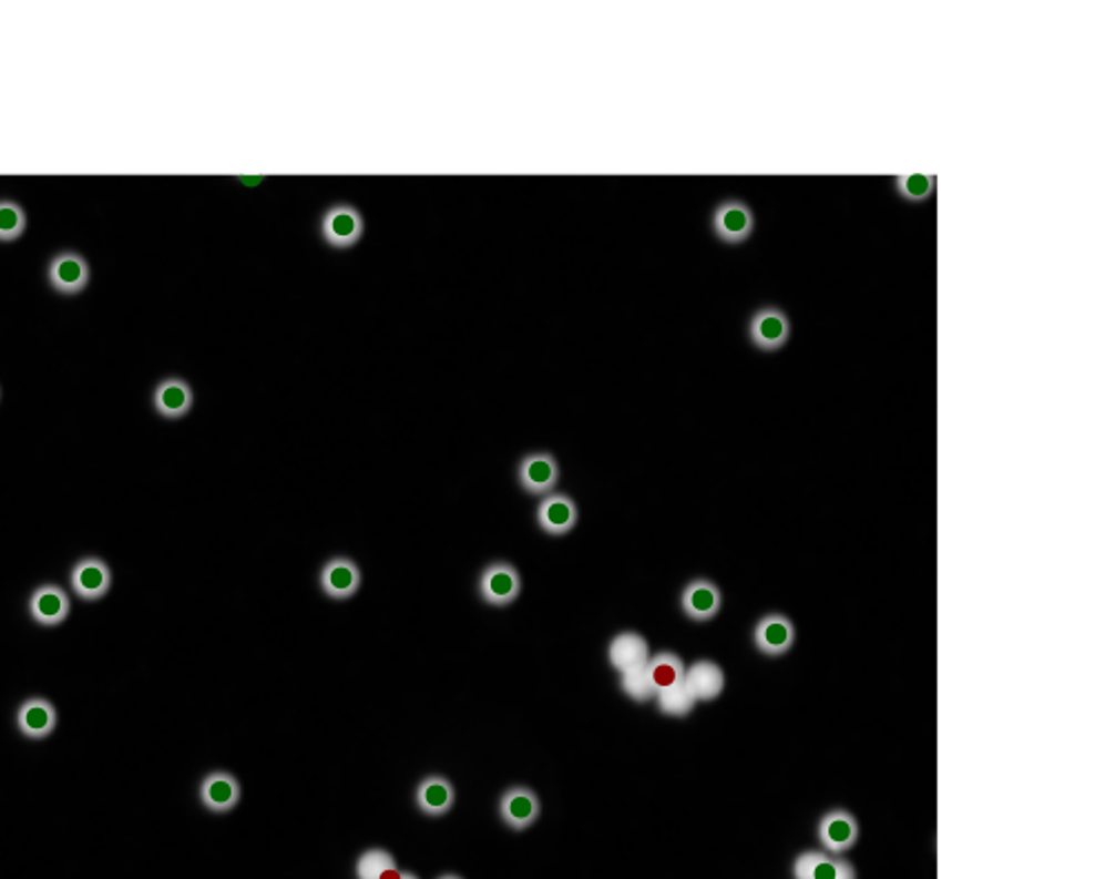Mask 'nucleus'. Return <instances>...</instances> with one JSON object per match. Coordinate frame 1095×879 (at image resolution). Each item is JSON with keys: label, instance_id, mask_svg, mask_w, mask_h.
<instances>
[{"label": "nucleus", "instance_id": "nucleus-13", "mask_svg": "<svg viewBox=\"0 0 1095 879\" xmlns=\"http://www.w3.org/2000/svg\"><path fill=\"white\" fill-rule=\"evenodd\" d=\"M243 797V786L238 777L229 770H212L201 779L198 799L201 804L216 815L232 812Z\"/></svg>", "mask_w": 1095, "mask_h": 879}, {"label": "nucleus", "instance_id": "nucleus-5", "mask_svg": "<svg viewBox=\"0 0 1095 879\" xmlns=\"http://www.w3.org/2000/svg\"><path fill=\"white\" fill-rule=\"evenodd\" d=\"M48 283L61 296H79L92 283V267L79 252H61L48 265Z\"/></svg>", "mask_w": 1095, "mask_h": 879}, {"label": "nucleus", "instance_id": "nucleus-18", "mask_svg": "<svg viewBox=\"0 0 1095 879\" xmlns=\"http://www.w3.org/2000/svg\"><path fill=\"white\" fill-rule=\"evenodd\" d=\"M59 711L48 697H30L17 711V728L28 739H45L57 730Z\"/></svg>", "mask_w": 1095, "mask_h": 879}, {"label": "nucleus", "instance_id": "nucleus-10", "mask_svg": "<svg viewBox=\"0 0 1095 879\" xmlns=\"http://www.w3.org/2000/svg\"><path fill=\"white\" fill-rule=\"evenodd\" d=\"M318 584L329 600L347 602L360 591L362 571L351 558L336 555L323 564L318 573Z\"/></svg>", "mask_w": 1095, "mask_h": 879}, {"label": "nucleus", "instance_id": "nucleus-17", "mask_svg": "<svg viewBox=\"0 0 1095 879\" xmlns=\"http://www.w3.org/2000/svg\"><path fill=\"white\" fill-rule=\"evenodd\" d=\"M194 389L185 378H163L152 396L154 411L165 420H183L194 409Z\"/></svg>", "mask_w": 1095, "mask_h": 879}, {"label": "nucleus", "instance_id": "nucleus-22", "mask_svg": "<svg viewBox=\"0 0 1095 879\" xmlns=\"http://www.w3.org/2000/svg\"><path fill=\"white\" fill-rule=\"evenodd\" d=\"M645 668H647V673H649L656 691H663V688L683 684L685 671H687L685 662L676 653H672V651H661V653L652 655Z\"/></svg>", "mask_w": 1095, "mask_h": 879}, {"label": "nucleus", "instance_id": "nucleus-12", "mask_svg": "<svg viewBox=\"0 0 1095 879\" xmlns=\"http://www.w3.org/2000/svg\"><path fill=\"white\" fill-rule=\"evenodd\" d=\"M860 837V826L853 812L845 808L827 810L818 821V841L825 852L845 855L849 852Z\"/></svg>", "mask_w": 1095, "mask_h": 879}, {"label": "nucleus", "instance_id": "nucleus-3", "mask_svg": "<svg viewBox=\"0 0 1095 879\" xmlns=\"http://www.w3.org/2000/svg\"><path fill=\"white\" fill-rule=\"evenodd\" d=\"M475 591L484 604L495 606V609H504L520 597L522 575L515 569V564L504 562V560H495V562H489L480 571L478 582H475Z\"/></svg>", "mask_w": 1095, "mask_h": 879}, {"label": "nucleus", "instance_id": "nucleus-1", "mask_svg": "<svg viewBox=\"0 0 1095 879\" xmlns=\"http://www.w3.org/2000/svg\"><path fill=\"white\" fill-rule=\"evenodd\" d=\"M320 241L334 252L354 249L367 234V221L354 203H331L318 221Z\"/></svg>", "mask_w": 1095, "mask_h": 879}, {"label": "nucleus", "instance_id": "nucleus-8", "mask_svg": "<svg viewBox=\"0 0 1095 879\" xmlns=\"http://www.w3.org/2000/svg\"><path fill=\"white\" fill-rule=\"evenodd\" d=\"M712 229L725 245H743L756 229L754 212L743 201H723L712 214Z\"/></svg>", "mask_w": 1095, "mask_h": 879}, {"label": "nucleus", "instance_id": "nucleus-24", "mask_svg": "<svg viewBox=\"0 0 1095 879\" xmlns=\"http://www.w3.org/2000/svg\"><path fill=\"white\" fill-rule=\"evenodd\" d=\"M896 192H898V196L902 201H907L911 205L927 203L933 196V192H935V176L933 174H924V172L902 174L896 181Z\"/></svg>", "mask_w": 1095, "mask_h": 879}, {"label": "nucleus", "instance_id": "nucleus-23", "mask_svg": "<svg viewBox=\"0 0 1095 879\" xmlns=\"http://www.w3.org/2000/svg\"><path fill=\"white\" fill-rule=\"evenodd\" d=\"M396 870V857L387 848H367L356 859V879H389Z\"/></svg>", "mask_w": 1095, "mask_h": 879}, {"label": "nucleus", "instance_id": "nucleus-21", "mask_svg": "<svg viewBox=\"0 0 1095 879\" xmlns=\"http://www.w3.org/2000/svg\"><path fill=\"white\" fill-rule=\"evenodd\" d=\"M607 657H610V664H612L614 671L625 673V671H632V668L647 666L652 653H649L647 640L641 633L625 631V633H618L610 642Z\"/></svg>", "mask_w": 1095, "mask_h": 879}, {"label": "nucleus", "instance_id": "nucleus-9", "mask_svg": "<svg viewBox=\"0 0 1095 879\" xmlns=\"http://www.w3.org/2000/svg\"><path fill=\"white\" fill-rule=\"evenodd\" d=\"M791 879H858V872L842 855L805 850L791 861Z\"/></svg>", "mask_w": 1095, "mask_h": 879}, {"label": "nucleus", "instance_id": "nucleus-25", "mask_svg": "<svg viewBox=\"0 0 1095 879\" xmlns=\"http://www.w3.org/2000/svg\"><path fill=\"white\" fill-rule=\"evenodd\" d=\"M656 702H658V711L667 717H687L694 713V708L698 704L692 697V693L685 688V684H676V686L658 691Z\"/></svg>", "mask_w": 1095, "mask_h": 879}, {"label": "nucleus", "instance_id": "nucleus-11", "mask_svg": "<svg viewBox=\"0 0 1095 879\" xmlns=\"http://www.w3.org/2000/svg\"><path fill=\"white\" fill-rule=\"evenodd\" d=\"M798 631L791 617L785 613L763 615L754 626V646L758 653L767 657H782L796 644Z\"/></svg>", "mask_w": 1095, "mask_h": 879}, {"label": "nucleus", "instance_id": "nucleus-27", "mask_svg": "<svg viewBox=\"0 0 1095 879\" xmlns=\"http://www.w3.org/2000/svg\"><path fill=\"white\" fill-rule=\"evenodd\" d=\"M621 688H623V693H625L630 699L641 702V704H645V702L654 699V697H656V693H658L645 666H641V668H632V671L621 673Z\"/></svg>", "mask_w": 1095, "mask_h": 879}, {"label": "nucleus", "instance_id": "nucleus-16", "mask_svg": "<svg viewBox=\"0 0 1095 879\" xmlns=\"http://www.w3.org/2000/svg\"><path fill=\"white\" fill-rule=\"evenodd\" d=\"M723 606L720 586L712 580H692L680 593V609L692 622H712Z\"/></svg>", "mask_w": 1095, "mask_h": 879}, {"label": "nucleus", "instance_id": "nucleus-4", "mask_svg": "<svg viewBox=\"0 0 1095 879\" xmlns=\"http://www.w3.org/2000/svg\"><path fill=\"white\" fill-rule=\"evenodd\" d=\"M581 520V509L579 502L565 493V491H554L550 495L540 498L535 507V524L542 533L563 538L570 535Z\"/></svg>", "mask_w": 1095, "mask_h": 879}, {"label": "nucleus", "instance_id": "nucleus-19", "mask_svg": "<svg viewBox=\"0 0 1095 879\" xmlns=\"http://www.w3.org/2000/svg\"><path fill=\"white\" fill-rule=\"evenodd\" d=\"M413 804L427 817H444L456 806V786L444 775H424L413 790Z\"/></svg>", "mask_w": 1095, "mask_h": 879}, {"label": "nucleus", "instance_id": "nucleus-29", "mask_svg": "<svg viewBox=\"0 0 1095 879\" xmlns=\"http://www.w3.org/2000/svg\"><path fill=\"white\" fill-rule=\"evenodd\" d=\"M436 879H464V877H462V875H458V872H444V875H440V877H436Z\"/></svg>", "mask_w": 1095, "mask_h": 879}, {"label": "nucleus", "instance_id": "nucleus-28", "mask_svg": "<svg viewBox=\"0 0 1095 879\" xmlns=\"http://www.w3.org/2000/svg\"><path fill=\"white\" fill-rule=\"evenodd\" d=\"M389 879H420V877L416 872H411V870H396Z\"/></svg>", "mask_w": 1095, "mask_h": 879}, {"label": "nucleus", "instance_id": "nucleus-20", "mask_svg": "<svg viewBox=\"0 0 1095 879\" xmlns=\"http://www.w3.org/2000/svg\"><path fill=\"white\" fill-rule=\"evenodd\" d=\"M683 684L696 702H712L723 695L727 686V677L720 664L712 660H700L685 671Z\"/></svg>", "mask_w": 1095, "mask_h": 879}, {"label": "nucleus", "instance_id": "nucleus-2", "mask_svg": "<svg viewBox=\"0 0 1095 879\" xmlns=\"http://www.w3.org/2000/svg\"><path fill=\"white\" fill-rule=\"evenodd\" d=\"M561 462L552 451H529L515 467L518 487L533 498H544L559 489Z\"/></svg>", "mask_w": 1095, "mask_h": 879}, {"label": "nucleus", "instance_id": "nucleus-15", "mask_svg": "<svg viewBox=\"0 0 1095 879\" xmlns=\"http://www.w3.org/2000/svg\"><path fill=\"white\" fill-rule=\"evenodd\" d=\"M30 615L41 626H59L70 617L72 597L61 584L45 582L30 595Z\"/></svg>", "mask_w": 1095, "mask_h": 879}, {"label": "nucleus", "instance_id": "nucleus-7", "mask_svg": "<svg viewBox=\"0 0 1095 879\" xmlns=\"http://www.w3.org/2000/svg\"><path fill=\"white\" fill-rule=\"evenodd\" d=\"M540 812H542L540 797L535 795L533 788L522 784L506 788L498 799V815L502 824L513 832L529 830L540 819Z\"/></svg>", "mask_w": 1095, "mask_h": 879}, {"label": "nucleus", "instance_id": "nucleus-14", "mask_svg": "<svg viewBox=\"0 0 1095 879\" xmlns=\"http://www.w3.org/2000/svg\"><path fill=\"white\" fill-rule=\"evenodd\" d=\"M72 591L83 602H99L112 589V569L101 558H83L70 573Z\"/></svg>", "mask_w": 1095, "mask_h": 879}, {"label": "nucleus", "instance_id": "nucleus-6", "mask_svg": "<svg viewBox=\"0 0 1095 879\" xmlns=\"http://www.w3.org/2000/svg\"><path fill=\"white\" fill-rule=\"evenodd\" d=\"M747 334H749L751 345L758 351L776 354V351H780L789 343L791 323H789V316L782 309H778V307H760L749 318Z\"/></svg>", "mask_w": 1095, "mask_h": 879}, {"label": "nucleus", "instance_id": "nucleus-26", "mask_svg": "<svg viewBox=\"0 0 1095 879\" xmlns=\"http://www.w3.org/2000/svg\"><path fill=\"white\" fill-rule=\"evenodd\" d=\"M28 229V214L17 201H0V243H17Z\"/></svg>", "mask_w": 1095, "mask_h": 879}]
</instances>
